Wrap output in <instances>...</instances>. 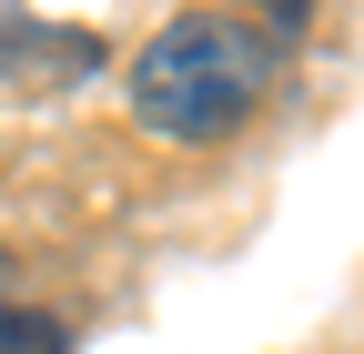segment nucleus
I'll return each mask as SVG.
<instances>
[{"label":"nucleus","instance_id":"nucleus-1","mask_svg":"<svg viewBox=\"0 0 364 354\" xmlns=\"http://www.w3.org/2000/svg\"><path fill=\"white\" fill-rule=\"evenodd\" d=\"M273 71H284V31H263L253 11H182L132 61V112L172 142H223L273 92Z\"/></svg>","mask_w":364,"mask_h":354},{"label":"nucleus","instance_id":"nucleus-2","mask_svg":"<svg viewBox=\"0 0 364 354\" xmlns=\"http://www.w3.org/2000/svg\"><path fill=\"white\" fill-rule=\"evenodd\" d=\"M0 354H71V334L51 314H0Z\"/></svg>","mask_w":364,"mask_h":354}]
</instances>
